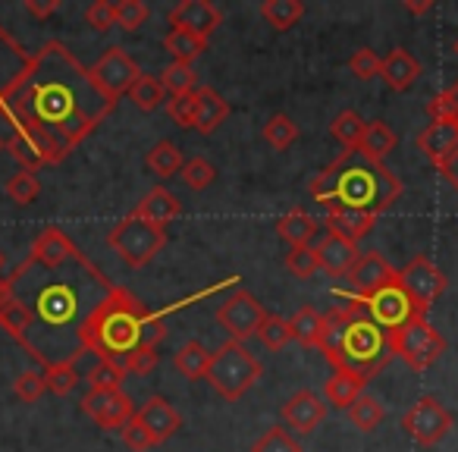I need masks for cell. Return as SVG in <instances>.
<instances>
[{"label":"cell","instance_id":"1","mask_svg":"<svg viewBox=\"0 0 458 452\" xmlns=\"http://www.w3.org/2000/svg\"><path fill=\"white\" fill-rule=\"evenodd\" d=\"M114 283L82 255L60 226L35 236L29 255L7 277V293L26 305L32 330L22 349L38 364L79 362L82 327L110 295Z\"/></svg>","mask_w":458,"mask_h":452},{"label":"cell","instance_id":"2","mask_svg":"<svg viewBox=\"0 0 458 452\" xmlns=\"http://www.w3.org/2000/svg\"><path fill=\"white\" fill-rule=\"evenodd\" d=\"M114 104L98 91L91 72L72 57L64 41H47L32 54L22 82L0 107V151L13 132L35 135L54 154V164L79 148Z\"/></svg>","mask_w":458,"mask_h":452},{"label":"cell","instance_id":"3","mask_svg":"<svg viewBox=\"0 0 458 452\" xmlns=\"http://www.w3.org/2000/svg\"><path fill=\"white\" fill-rule=\"evenodd\" d=\"M311 198L324 210H364L380 217L402 195V179L361 151H343L311 179Z\"/></svg>","mask_w":458,"mask_h":452},{"label":"cell","instance_id":"4","mask_svg":"<svg viewBox=\"0 0 458 452\" xmlns=\"http://www.w3.org/2000/svg\"><path fill=\"white\" fill-rule=\"evenodd\" d=\"M166 337L164 314H154L141 305L135 293L126 286H114L110 295L95 308L82 327V349L85 355L98 358H114V362H126L135 349H157V343Z\"/></svg>","mask_w":458,"mask_h":452},{"label":"cell","instance_id":"5","mask_svg":"<svg viewBox=\"0 0 458 452\" xmlns=\"http://www.w3.org/2000/svg\"><path fill=\"white\" fill-rule=\"evenodd\" d=\"M318 349L336 371H349L364 380L380 374L395 355L389 333L370 320L358 295H349V305H339L324 314V337Z\"/></svg>","mask_w":458,"mask_h":452},{"label":"cell","instance_id":"6","mask_svg":"<svg viewBox=\"0 0 458 452\" xmlns=\"http://www.w3.org/2000/svg\"><path fill=\"white\" fill-rule=\"evenodd\" d=\"M261 362L249 352L245 343H236V339H229L223 343L220 349L214 352L210 358V371H208V380L216 393L223 396L226 402H236L261 380Z\"/></svg>","mask_w":458,"mask_h":452},{"label":"cell","instance_id":"7","mask_svg":"<svg viewBox=\"0 0 458 452\" xmlns=\"http://www.w3.org/2000/svg\"><path fill=\"white\" fill-rule=\"evenodd\" d=\"M107 245L116 252L123 264H129L132 270L151 264L154 258L164 252L166 245V230L154 226V223L141 220L135 214H126L114 230L107 233Z\"/></svg>","mask_w":458,"mask_h":452},{"label":"cell","instance_id":"8","mask_svg":"<svg viewBox=\"0 0 458 452\" xmlns=\"http://www.w3.org/2000/svg\"><path fill=\"white\" fill-rule=\"evenodd\" d=\"M389 343H393L395 355L411 371H427L430 364H437L439 355L445 352V337L437 327H430L427 314H414L405 327L389 333Z\"/></svg>","mask_w":458,"mask_h":452},{"label":"cell","instance_id":"9","mask_svg":"<svg viewBox=\"0 0 458 452\" xmlns=\"http://www.w3.org/2000/svg\"><path fill=\"white\" fill-rule=\"evenodd\" d=\"M452 424H455V418H452V412L437 399V396H420V399L402 414L405 433L418 446H424V449L437 446L439 439L452 431Z\"/></svg>","mask_w":458,"mask_h":452},{"label":"cell","instance_id":"10","mask_svg":"<svg viewBox=\"0 0 458 452\" xmlns=\"http://www.w3.org/2000/svg\"><path fill=\"white\" fill-rule=\"evenodd\" d=\"M89 72H91V82L98 85V91H101L110 104H116L123 95H129L135 79L141 76L139 64H135L123 47H107Z\"/></svg>","mask_w":458,"mask_h":452},{"label":"cell","instance_id":"11","mask_svg":"<svg viewBox=\"0 0 458 452\" xmlns=\"http://www.w3.org/2000/svg\"><path fill=\"white\" fill-rule=\"evenodd\" d=\"M399 286L408 293V299L414 302V308H418L420 314H427L433 308V302L445 293L449 280H445V274L430 261V258L418 255L399 270Z\"/></svg>","mask_w":458,"mask_h":452},{"label":"cell","instance_id":"12","mask_svg":"<svg viewBox=\"0 0 458 452\" xmlns=\"http://www.w3.org/2000/svg\"><path fill=\"white\" fill-rule=\"evenodd\" d=\"M264 318H267V311H264V305L249 289H236V293L229 295V299H223V305L216 308V324L236 339V343L258 337Z\"/></svg>","mask_w":458,"mask_h":452},{"label":"cell","instance_id":"13","mask_svg":"<svg viewBox=\"0 0 458 452\" xmlns=\"http://www.w3.org/2000/svg\"><path fill=\"white\" fill-rule=\"evenodd\" d=\"M82 412L104 431H123L139 408L132 405V399L123 389H89L82 396Z\"/></svg>","mask_w":458,"mask_h":452},{"label":"cell","instance_id":"14","mask_svg":"<svg viewBox=\"0 0 458 452\" xmlns=\"http://www.w3.org/2000/svg\"><path fill=\"white\" fill-rule=\"evenodd\" d=\"M361 305H364V311L370 314V320L380 324L386 333L399 330V327H405L414 314H420L399 283H393V286H386V289H380V293L361 299Z\"/></svg>","mask_w":458,"mask_h":452},{"label":"cell","instance_id":"15","mask_svg":"<svg viewBox=\"0 0 458 452\" xmlns=\"http://www.w3.org/2000/svg\"><path fill=\"white\" fill-rule=\"evenodd\" d=\"M349 283H352V289H355L358 299H368V295L399 283V270H395L380 252H364V255L355 261V268H352Z\"/></svg>","mask_w":458,"mask_h":452},{"label":"cell","instance_id":"16","mask_svg":"<svg viewBox=\"0 0 458 452\" xmlns=\"http://www.w3.org/2000/svg\"><path fill=\"white\" fill-rule=\"evenodd\" d=\"M418 151L430 160L437 170H443L458 154V123L455 120H430L418 132Z\"/></svg>","mask_w":458,"mask_h":452},{"label":"cell","instance_id":"17","mask_svg":"<svg viewBox=\"0 0 458 452\" xmlns=\"http://www.w3.org/2000/svg\"><path fill=\"white\" fill-rule=\"evenodd\" d=\"M29 64H32V54L0 26V107L7 104V98L13 95V89L22 82Z\"/></svg>","mask_w":458,"mask_h":452},{"label":"cell","instance_id":"18","mask_svg":"<svg viewBox=\"0 0 458 452\" xmlns=\"http://www.w3.org/2000/svg\"><path fill=\"white\" fill-rule=\"evenodd\" d=\"M220 22H223V13L210 0H182V4H176V7L170 10V26L198 35V38H210Z\"/></svg>","mask_w":458,"mask_h":452},{"label":"cell","instance_id":"19","mask_svg":"<svg viewBox=\"0 0 458 452\" xmlns=\"http://www.w3.org/2000/svg\"><path fill=\"white\" fill-rule=\"evenodd\" d=\"M327 418V402L320 399L314 389H299L283 402V421H286L293 431H299L301 437L314 433Z\"/></svg>","mask_w":458,"mask_h":452},{"label":"cell","instance_id":"20","mask_svg":"<svg viewBox=\"0 0 458 452\" xmlns=\"http://www.w3.org/2000/svg\"><path fill=\"white\" fill-rule=\"evenodd\" d=\"M314 252H318V264L324 274L330 277H349L352 268H355V261L361 258V252H358L355 243H349V239L336 236V233L327 230L324 236H320L318 245H311Z\"/></svg>","mask_w":458,"mask_h":452},{"label":"cell","instance_id":"21","mask_svg":"<svg viewBox=\"0 0 458 452\" xmlns=\"http://www.w3.org/2000/svg\"><path fill=\"white\" fill-rule=\"evenodd\" d=\"M135 418H139L141 424L148 427V433L157 439V446L166 443V439H170L173 433L182 427V418H179V412L164 399V396H151L148 402H141L139 412H135Z\"/></svg>","mask_w":458,"mask_h":452},{"label":"cell","instance_id":"22","mask_svg":"<svg viewBox=\"0 0 458 452\" xmlns=\"http://www.w3.org/2000/svg\"><path fill=\"white\" fill-rule=\"evenodd\" d=\"M132 214L164 230L166 223H173L179 214H182V201H179V198L173 195V192H166L164 185H154V189L148 192V195L141 198L139 204H135Z\"/></svg>","mask_w":458,"mask_h":452},{"label":"cell","instance_id":"23","mask_svg":"<svg viewBox=\"0 0 458 452\" xmlns=\"http://www.w3.org/2000/svg\"><path fill=\"white\" fill-rule=\"evenodd\" d=\"M418 76H420L418 57H414L411 51H405V47L389 51L386 60H383V66H380V79L393 91H408L414 82H418Z\"/></svg>","mask_w":458,"mask_h":452},{"label":"cell","instance_id":"24","mask_svg":"<svg viewBox=\"0 0 458 452\" xmlns=\"http://www.w3.org/2000/svg\"><path fill=\"white\" fill-rule=\"evenodd\" d=\"M318 230H320V223L314 220L305 208L286 210V214L276 220V233H280L293 249H305V245H311V239L318 236Z\"/></svg>","mask_w":458,"mask_h":452},{"label":"cell","instance_id":"25","mask_svg":"<svg viewBox=\"0 0 458 452\" xmlns=\"http://www.w3.org/2000/svg\"><path fill=\"white\" fill-rule=\"evenodd\" d=\"M374 223H377V217L364 214V210H327V230L349 239V243H355V245L374 230Z\"/></svg>","mask_w":458,"mask_h":452},{"label":"cell","instance_id":"26","mask_svg":"<svg viewBox=\"0 0 458 452\" xmlns=\"http://www.w3.org/2000/svg\"><path fill=\"white\" fill-rule=\"evenodd\" d=\"M364 387H368V380H364V377L349 374V371H336V374L327 380L324 396H327V402H330L333 408H352L364 396Z\"/></svg>","mask_w":458,"mask_h":452},{"label":"cell","instance_id":"27","mask_svg":"<svg viewBox=\"0 0 458 452\" xmlns=\"http://www.w3.org/2000/svg\"><path fill=\"white\" fill-rule=\"evenodd\" d=\"M229 116V104L223 101V95L216 89H198V116L195 129L201 135L216 132V126H223V120Z\"/></svg>","mask_w":458,"mask_h":452},{"label":"cell","instance_id":"28","mask_svg":"<svg viewBox=\"0 0 458 452\" xmlns=\"http://www.w3.org/2000/svg\"><path fill=\"white\" fill-rule=\"evenodd\" d=\"M185 160H189V158H185L179 145H173V141H157V145L148 151L145 166L157 179H170V176H179V173H182Z\"/></svg>","mask_w":458,"mask_h":452},{"label":"cell","instance_id":"29","mask_svg":"<svg viewBox=\"0 0 458 452\" xmlns=\"http://www.w3.org/2000/svg\"><path fill=\"white\" fill-rule=\"evenodd\" d=\"M0 327H4L20 345L26 343L29 330H32V318H29L26 305H22L20 299H13V295L7 293V286H4V295H0Z\"/></svg>","mask_w":458,"mask_h":452},{"label":"cell","instance_id":"30","mask_svg":"<svg viewBox=\"0 0 458 452\" xmlns=\"http://www.w3.org/2000/svg\"><path fill=\"white\" fill-rule=\"evenodd\" d=\"M210 358H214V352H208L201 343H185L182 349L173 355V364H176V371L185 377V380H208V371H210Z\"/></svg>","mask_w":458,"mask_h":452},{"label":"cell","instance_id":"31","mask_svg":"<svg viewBox=\"0 0 458 452\" xmlns=\"http://www.w3.org/2000/svg\"><path fill=\"white\" fill-rule=\"evenodd\" d=\"M395 145H399V135H395L383 120H370L368 129H364V139H361V148H358V151L368 154L370 160H380L383 164L386 154L395 151Z\"/></svg>","mask_w":458,"mask_h":452},{"label":"cell","instance_id":"32","mask_svg":"<svg viewBox=\"0 0 458 452\" xmlns=\"http://www.w3.org/2000/svg\"><path fill=\"white\" fill-rule=\"evenodd\" d=\"M164 51L173 57V64H191L208 51V38H198V35L182 32V29H170L164 35Z\"/></svg>","mask_w":458,"mask_h":452},{"label":"cell","instance_id":"33","mask_svg":"<svg viewBox=\"0 0 458 452\" xmlns=\"http://www.w3.org/2000/svg\"><path fill=\"white\" fill-rule=\"evenodd\" d=\"M289 327H293V339H295V343L318 349L320 337H324V314H320L318 308L305 305V308H299L293 318H289Z\"/></svg>","mask_w":458,"mask_h":452},{"label":"cell","instance_id":"34","mask_svg":"<svg viewBox=\"0 0 458 452\" xmlns=\"http://www.w3.org/2000/svg\"><path fill=\"white\" fill-rule=\"evenodd\" d=\"M261 16L276 32H289V29L299 26V20L305 16V4H301V0H264Z\"/></svg>","mask_w":458,"mask_h":452},{"label":"cell","instance_id":"35","mask_svg":"<svg viewBox=\"0 0 458 452\" xmlns=\"http://www.w3.org/2000/svg\"><path fill=\"white\" fill-rule=\"evenodd\" d=\"M129 101H132L141 114H154V110L166 101V89H164V82H160V76H145V72H141L132 89H129Z\"/></svg>","mask_w":458,"mask_h":452},{"label":"cell","instance_id":"36","mask_svg":"<svg viewBox=\"0 0 458 452\" xmlns=\"http://www.w3.org/2000/svg\"><path fill=\"white\" fill-rule=\"evenodd\" d=\"M364 129H368V123H364L355 110H343V114L330 123V135L345 148V151H358V148H361Z\"/></svg>","mask_w":458,"mask_h":452},{"label":"cell","instance_id":"37","mask_svg":"<svg viewBox=\"0 0 458 452\" xmlns=\"http://www.w3.org/2000/svg\"><path fill=\"white\" fill-rule=\"evenodd\" d=\"M129 377L126 364L114 362V358H98L91 364V371L85 374L89 380V389H123V380Z\"/></svg>","mask_w":458,"mask_h":452},{"label":"cell","instance_id":"38","mask_svg":"<svg viewBox=\"0 0 458 452\" xmlns=\"http://www.w3.org/2000/svg\"><path fill=\"white\" fill-rule=\"evenodd\" d=\"M295 139H299V126L293 123V116L274 114L267 123H264V141H267L274 151H286Z\"/></svg>","mask_w":458,"mask_h":452},{"label":"cell","instance_id":"39","mask_svg":"<svg viewBox=\"0 0 458 452\" xmlns=\"http://www.w3.org/2000/svg\"><path fill=\"white\" fill-rule=\"evenodd\" d=\"M258 339L264 343V349L280 352L293 343V327H289V318H280V314H267L258 330Z\"/></svg>","mask_w":458,"mask_h":452},{"label":"cell","instance_id":"40","mask_svg":"<svg viewBox=\"0 0 458 452\" xmlns=\"http://www.w3.org/2000/svg\"><path fill=\"white\" fill-rule=\"evenodd\" d=\"M349 421H352V427H355V431H361V433L377 431V427H380V421H383V405L374 399V396L364 393L361 399L349 408Z\"/></svg>","mask_w":458,"mask_h":452},{"label":"cell","instance_id":"41","mask_svg":"<svg viewBox=\"0 0 458 452\" xmlns=\"http://www.w3.org/2000/svg\"><path fill=\"white\" fill-rule=\"evenodd\" d=\"M160 82H164L166 95L179 98V95H189V91H195L198 72L191 70V64H170L164 72H160Z\"/></svg>","mask_w":458,"mask_h":452},{"label":"cell","instance_id":"42","mask_svg":"<svg viewBox=\"0 0 458 452\" xmlns=\"http://www.w3.org/2000/svg\"><path fill=\"white\" fill-rule=\"evenodd\" d=\"M7 198L13 204H20V208H26V204H32L35 198H38V192H41V183H38V176H35L32 170H20V173H13V176L7 179Z\"/></svg>","mask_w":458,"mask_h":452},{"label":"cell","instance_id":"43","mask_svg":"<svg viewBox=\"0 0 458 452\" xmlns=\"http://www.w3.org/2000/svg\"><path fill=\"white\" fill-rule=\"evenodd\" d=\"M79 380H82V374H79L76 362H60L45 368V383L54 396H70Z\"/></svg>","mask_w":458,"mask_h":452},{"label":"cell","instance_id":"44","mask_svg":"<svg viewBox=\"0 0 458 452\" xmlns=\"http://www.w3.org/2000/svg\"><path fill=\"white\" fill-rule=\"evenodd\" d=\"M179 176H182V183L189 185L191 192H204L216 179V166L210 164L208 158H201V154H198V158L185 160V166H182V173H179Z\"/></svg>","mask_w":458,"mask_h":452},{"label":"cell","instance_id":"45","mask_svg":"<svg viewBox=\"0 0 458 452\" xmlns=\"http://www.w3.org/2000/svg\"><path fill=\"white\" fill-rule=\"evenodd\" d=\"M251 452H301V446L286 427H270V431H264L261 437L255 439Z\"/></svg>","mask_w":458,"mask_h":452},{"label":"cell","instance_id":"46","mask_svg":"<svg viewBox=\"0 0 458 452\" xmlns=\"http://www.w3.org/2000/svg\"><path fill=\"white\" fill-rule=\"evenodd\" d=\"M166 116L176 123L179 129H195V116H198V91L189 95H179L166 101Z\"/></svg>","mask_w":458,"mask_h":452},{"label":"cell","instance_id":"47","mask_svg":"<svg viewBox=\"0 0 458 452\" xmlns=\"http://www.w3.org/2000/svg\"><path fill=\"white\" fill-rule=\"evenodd\" d=\"M45 389H47L45 374H41V371H32V368L20 371V374H16V380H13V393L20 396L22 402H29V405H32V402H38Z\"/></svg>","mask_w":458,"mask_h":452},{"label":"cell","instance_id":"48","mask_svg":"<svg viewBox=\"0 0 458 452\" xmlns=\"http://www.w3.org/2000/svg\"><path fill=\"white\" fill-rule=\"evenodd\" d=\"M286 270L293 277H299V280H311V277L320 270L318 252H314L311 245H305V249H293L286 255Z\"/></svg>","mask_w":458,"mask_h":452},{"label":"cell","instance_id":"49","mask_svg":"<svg viewBox=\"0 0 458 452\" xmlns=\"http://www.w3.org/2000/svg\"><path fill=\"white\" fill-rule=\"evenodd\" d=\"M145 22H148V7L141 0H120L116 4V26L123 32H139Z\"/></svg>","mask_w":458,"mask_h":452},{"label":"cell","instance_id":"50","mask_svg":"<svg viewBox=\"0 0 458 452\" xmlns=\"http://www.w3.org/2000/svg\"><path fill=\"white\" fill-rule=\"evenodd\" d=\"M430 120H455L458 123V82H452L445 91H439L430 104H427Z\"/></svg>","mask_w":458,"mask_h":452},{"label":"cell","instance_id":"51","mask_svg":"<svg viewBox=\"0 0 458 452\" xmlns=\"http://www.w3.org/2000/svg\"><path fill=\"white\" fill-rule=\"evenodd\" d=\"M380 66H383V60L377 57V54L370 51V47H358V51L352 54V60H349L352 76L361 79V82H368V79L380 76Z\"/></svg>","mask_w":458,"mask_h":452},{"label":"cell","instance_id":"52","mask_svg":"<svg viewBox=\"0 0 458 452\" xmlns=\"http://www.w3.org/2000/svg\"><path fill=\"white\" fill-rule=\"evenodd\" d=\"M85 22H89L95 32H110V29L116 26V4H110V0H95V4H89Z\"/></svg>","mask_w":458,"mask_h":452},{"label":"cell","instance_id":"53","mask_svg":"<svg viewBox=\"0 0 458 452\" xmlns=\"http://www.w3.org/2000/svg\"><path fill=\"white\" fill-rule=\"evenodd\" d=\"M120 433H123V443H126L132 452H148V449H154V446H157V439H154L151 433H148V427L141 424L139 418L129 421V424L123 427Z\"/></svg>","mask_w":458,"mask_h":452},{"label":"cell","instance_id":"54","mask_svg":"<svg viewBox=\"0 0 458 452\" xmlns=\"http://www.w3.org/2000/svg\"><path fill=\"white\" fill-rule=\"evenodd\" d=\"M123 364H126L129 374L148 377V374H151V371L160 364V352H157V349H151V345H145V349H135L132 355H129Z\"/></svg>","mask_w":458,"mask_h":452},{"label":"cell","instance_id":"55","mask_svg":"<svg viewBox=\"0 0 458 452\" xmlns=\"http://www.w3.org/2000/svg\"><path fill=\"white\" fill-rule=\"evenodd\" d=\"M22 7H26L35 20H47V16H54L60 7H64V0H26Z\"/></svg>","mask_w":458,"mask_h":452},{"label":"cell","instance_id":"56","mask_svg":"<svg viewBox=\"0 0 458 452\" xmlns=\"http://www.w3.org/2000/svg\"><path fill=\"white\" fill-rule=\"evenodd\" d=\"M405 10H408V13H414V16H424V13H430V10H433V0H405Z\"/></svg>","mask_w":458,"mask_h":452},{"label":"cell","instance_id":"57","mask_svg":"<svg viewBox=\"0 0 458 452\" xmlns=\"http://www.w3.org/2000/svg\"><path fill=\"white\" fill-rule=\"evenodd\" d=\"M439 173H443V176H445V179H449V183H452V189L458 192V154H455V158H452L449 164H445V166H443V170H439Z\"/></svg>","mask_w":458,"mask_h":452},{"label":"cell","instance_id":"58","mask_svg":"<svg viewBox=\"0 0 458 452\" xmlns=\"http://www.w3.org/2000/svg\"><path fill=\"white\" fill-rule=\"evenodd\" d=\"M4 286H7V277H0V295H4Z\"/></svg>","mask_w":458,"mask_h":452},{"label":"cell","instance_id":"59","mask_svg":"<svg viewBox=\"0 0 458 452\" xmlns=\"http://www.w3.org/2000/svg\"><path fill=\"white\" fill-rule=\"evenodd\" d=\"M4 264H7V258H4V252H0V270H4ZM4 277V274H0Z\"/></svg>","mask_w":458,"mask_h":452},{"label":"cell","instance_id":"60","mask_svg":"<svg viewBox=\"0 0 458 452\" xmlns=\"http://www.w3.org/2000/svg\"><path fill=\"white\" fill-rule=\"evenodd\" d=\"M455 54H458V38H455Z\"/></svg>","mask_w":458,"mask_h":452}]
</instances>
